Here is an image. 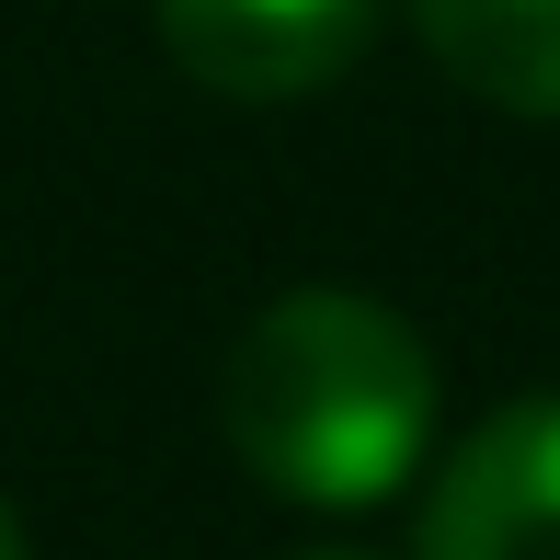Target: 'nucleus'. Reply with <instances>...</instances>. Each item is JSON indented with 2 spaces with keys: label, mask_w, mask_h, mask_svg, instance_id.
<instances>
[{
  "label": "nucleus",
  "mask_w": 560,
  "mask_h": 560,
  "mask_svg": "<svg viewBox=\"0 0 560 560\" xmlns=\"http://www.w3.org/2000/svg\"><path fill=\"white\" fill-rule=\"evenodd\" d=\"M218 423L241 469L287 503H389L435 435V354L366 287H287L241 320L218 366Z\"/></svg>",
  "instance_id": "obj_1"
},
{
  "label": "nucleus",
  "mask_w": 560,
  "mask_h": 560,
  "mask_svg": "<svg viewBox=\"0 0 560 560\" xmlns=\"http://www.w3.org/2000/svg\"><path fill=\"white\" fill-rule=\"evenodd\" d=\"M377 35V0H161V46L184 81L229 104H298L332 92Z\"/></svg>",
  "instance_id": "obj_2"
},
{
  "label": "nucleus",
  "mask_w": 560,
  "mask_h": 560,
  "mask_svg": "<svg viewBox=\"0 0 560 560\" xmlns=\"http://www.w3.org/2000/svg\"><path fill=\"white\" fill-rule=\"evenodd\" d=\"M412 560H560V389L492 412L435 469Z\"/></svg>",
  "instance_id": "obj_3"
},
{
  "label": "nucleus",
  "mask_w": 560,
  "mask_h": 560,
  "mask_svg": "<svg viewBox=\"0 0 560 560\" xmlns=\"http://www.w3.org/2000/svg\"><path fill=\"white\" fill-rule=\"evenodd\" d=\"M412 35L480 104L560 126V0H412Z\"/></svg>",
  "instance_id": "obj_4"
},
{
  "label": "nucleus",
  "mask_w": 560,
  "mask_h": 560,
  "mask_svg": "<svg viewBox=\"0 0 560 560\" xmlns=\"http://www.w3.org/2000/svg\"><path fill=\"white\" fill-rule=\"evenodd\" d=\"M0 560H35V549H23V515H12V503H0Z\"/></svg>",
  "instance_id": "obj_5"
},
{
  "label": "nucleus",
  "mask_w": 560,
  "mask_h": 560,
  "mask_svg": "<svg viewBox=\"0 0 560 560\" xmlns=\"http://www.w3.org/2000/svg\"><path fill=\"white\" fill-rule=\"evenodd\" d=\"M298 560H366V549H298Z\"/></svg>",
  "instance_id": "obj_6"
}]
</instances>
